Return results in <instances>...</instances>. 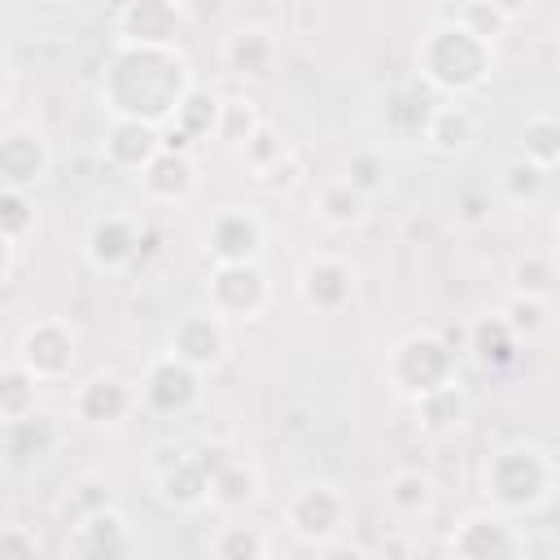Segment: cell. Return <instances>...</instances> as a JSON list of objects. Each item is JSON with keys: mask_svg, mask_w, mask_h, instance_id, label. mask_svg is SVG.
<instances>
[{"mask_svg": "<svg viewBox=\"0 0 560 560\" xmlns=\"http://www.w3.org/2000/svg\"><path fill=\"white\" fill-rule=\"evenodd\" d=\"M192 88V70L184 52L153 48V44H118L101 74V101L114 118H144L153 127H166L184 92Z\"/></svg>", "mask_w": 560, "mask_h": 560, "instance_id": "6da1fadb", "label": "cell"}, {"mask_svg": "<svg viewBox=\"0 0 560 560\" xmlns=\"http://www.w3.org/2000/svg\"><path fill=\"white\" fill-rule=\"evenodd\" d=\"M416 70L420 79L442 96H468L490 83L494 74V44L477 39L459 18H446L429 26L416 44Z\"/></svg>", "mask_w": 560, "mask_h": 560, "instance_id": "7a4b0ae2", "label": "cell"}, {"mask_svg": "<svg viewBox=\"0 0 560 560\" xmlns=\"http://www.w3.org/2000/svg\"><path fill=\"white\" fill-rule=\"evenodd\" d=\"M481 494L503 516H529L556 494V455L538 442H508L481 464Z\"/></svg>", "mask_w": 560, "mask_h": 560, "instance_id": "3957f363", "label": "cell"}, {"mask_svg": "<svg viewBox=\"0 0 560 560\" xmlns=\"http://www.w3.org/2000/svg\"><path fill=\"white\" fill-rule=\"evenodd\" d=\"M455 376H459L455 346L438 328H411L385 354V381L402 398H416V394H424L433 385H446Z\"/></svg>", "mask_w": 560, "mask_h": 560, "instance_id": "277c9868", "label": "cell"}, {"mask_svg": "<svg viewBox=\"0 0 560 560\" xmlns=\"http://www.w3.org/2000/svg\"><path fill=\"white\" fill-rule=\"evenodd\" d=\"M280 521H284V529L298 542L319 547V542L346 534V525H350V499H346V490L337 481H302L284 499Z\"/></svg>", "mask_w": 560, "mask_h": 560, "instance_id": "5b68a950", "label": "cell"}, {"mask_svg": "<svg viewBox=\"0 0 560 560\" xmlns=\"http://www.w3.org/2000/svg\"><path fill=\"white\" fill-rule=\"evenodd\" d=\"M206 306L228 324H249L271 306V276L262 262H214L206 280Z\"/></svg>", "mask_w": 560, "mask_h": 560, "instance_id": "8992f818", "label": "cell"}, {"mask_svg": "<svg viewBox=\"0 0 560 560\" xmlns=\"http://www.w3.org/2000/svg\"><path fill=\"white\" fill-rule=\"evenodd\" d=\"M39 385H57L74 372L79 363V328L61 315H44L35 324L22 328L18 337V354H13Z\"/></svg>", "mask_w": 560, "mask_h": 560, "instance_id": "52a82bcc", "label": "cell"}, {"mask_svg": "<svg viewBox=\"0 0 560 560\" xmlns=\"http://www.w3.org/2000/svg\"><path fill=\"white\" fill-rule=\"evenodd\" d=\"M206 372H197V368H188L184 359H175L171 350H162L158 359H149V368L140 372V381H136V394H140V411H153V416H188L197 402H201V394H206Z\"/></svg>", "mask_w": 560, "mask_h": 560, "instance_id": "ba28073f", "label": "cell"}, {"mask_svg": "<svg viewBox=\"0 0 560 560\" xmlns=\"http://www.w3.org/2000/svg\"><path fill=\"white\" fill-rule=\"evenodd\" d=\"M446 551L459 560H516V556H525V538L512 525V516L481 508V512H468L455 521Z\"/></svg>", "mask_w": 560, "mask_h": 560, "instance_id": "9c48e42d", "label": "cell"}, {"mask_svg": "<svg viewBox=\"0 0 560 560\" xmlns=\"http://www.w3.org/2000/svg\"><path fill=\"white\" fill-rule=\"evenodd\" d=\"M52 171V144L35 122H4L0 127V188L31 192Z\"/></svg>", "mask_w": 560, "mask_h": 560, "instance_id": "30bf717a", "label": "cell"}, {"mask_svg": "<svg viewBox=\"0 0 560 560\" xmlns=\"http://www.w3.org/2000/svg\"><path fill=\"white\" fill-rule=\"evenodd\" d=\"M66 551L79 556V560H122L136 551V529L127 521V512L118 503L109 508H96L79 521L66 525Z\"/></svg>", "mask_w": 560, "mask_h": 560, "instance_id": "8fae6325", "label": "cell"}, {"mask_svg": "<svg viewBox=\"0 0 560 560\" xmlns=\"http://www.w3.org/2000/svg\"><path fill=\"white\" fill-rule=\"evenodd\" d=\"M140 245H144V219L131 210L96 214L83 236V254L96 271H127L140 258Z\"/></svg>", "mask_w": 560, "mask_h": 560, "instance_id": "7c38bea8", "label": "cell"}, {"mask_svg": "<svg viewBox=\"0 0 560 560\" xmlns=\"http://www.w3.org/2000/svg\"><path fill=\"white\" fill-rule=\"evenodd\" d=\"M166 350L175 359H184L188 368H197V372H214L232 350V324L219 319L210 306L206 311H188V315L175 319V328L166 337Z\"/></svg>", "mask_w": 560, "mask_h": 560, "instance_id": "4fadbf2b", "label": "cell"}, {"mask_svg": "<svg viewBox=\"0 0 560 560\" xmlns=\"http://www.w3.org/2000/svg\"><path fill=\"white\" fill-rule=\"evenodd\" d=\"M262 249H267V228H262L258 210L228 206L206 228L210 262H262Z\"/></svg>", "mask_w": 560, "mask_h": 560, "instance_id": "5bb4252c", "label": "cell"}, {"mask_svg": "<svg viewBox=\"0 0 560 560\" xmlns=\"http://www.w3.org/2000/svg\"><path fill=\"white\" fill-rule=\"evenodd\" d=\"M70 407H74V416L83 420V424H122V420H131L136 411H140V394H136V381H127V376H118V372H92L79 389H74V398H70Z\"/></svg>", "mask_w": 560, "mask_h": 560, "instance_id": "9a60e30c", "label": "cell"}, {"mask_svg": "<svg viewBox=\"0 0 560 560\" xmlns=\"http://www.w3.org/2000/svg\"><path fill=\"white\" fill-rule=\"evenodd\" d=\"M298 298H302L311 311H319V315L346 311L350 298H354V267H350L346 258H337V254H315V258H306L302 271H298Z\"/></svg>", "mask_w": 560, "mask_h": 560, "instance_id": "2e32d148", "label": "cell"}, {"mask_svg": "<svg viewBox=\"0 0 560 560\" xmlns=\"http://www.w3.org/2000/svg\"><path fill=\"white\" fill-rule=\"evenodd\" d=\"M136 179H140V188H144L149 201H158V206H184L197 192V184H201V166H197V153L158 149Z\"/></svg>", "mask_w": 560, "mask_h": 560, "instance_id": "e0dca14e", "label": "cell"}, {"mask_svg": "<svg viewBox=\"0 0 560 560\" xmlns=\"http://www.w3.org/2000/svg\"><path fill=\"white\" fill-rule=\"evenodd\" d=\"M184 26V4L175 0H122L118 9V44H153L171 48Z\"/></svg>", "mask_w": 560, "mask_h": 560, "instance_id": "ac0fdd59", "label": "cell"}, {"mask_svg": "<svg viewBox=\"0 0 560 560\" xmlns=\"http://www.w3.org/2000/svg\"><path fill=\"white\" fill-rule=\"evenodd\" d=\"M162 149V127L144 122V118H114L105 122V136H101V158L114 166V171H127V175H140L144 162Z\"/></svg>", "mask_w": 560, "mask_h": 560, "instance_id": "d6986e66", "label": "cell"}, {"mask_svg": "<svg viewBox=\"0 0 560 560\" xmlns=\"http://www.w3.org/2000/svg\"><path fill=\"white\" fill-rule=\"evenodd\" d=\"M219 105H223L219 92L192 83V88L184 92V101L175 105L171 122L162 127V149H184V153H192L197 140H210V136H214V122H219Z\"/></svg>", "mask_w": 560, "mask_h": 560, "instance_id": "ffe728a7", "label": "cell"}, {"mask_svg": "<svg viewBox=\"0 0 560 560\" xmlns=\"http://www.w3.org/2000/svg\"><path fill=\"white\" fill-rule=\"evenodd\" d=\"M477 131H481V122H477V114L464 105V96L438 101V105L424 114V127H420L424 144H429L433 153H442V158H464V153L477 144Z\"/></svg>", "mask_w": 560, "mask_h": 560, "instance_id": "44dd1931", "label": "cell"}, {"mask_svg": "<svg viewBox=\"0 0 560 560\" xmlns=\"http://www.w3.org/2000/svg\"><path fill=\"white\" fill-rule=\"evenodd\" d=\"M0 438H4V451H9L13 464H44L48 455L61 451V438L66 433H61V420L57 416H48V411L35 407V411L0 424Z\"/></svg>", "mask_w": 560, "mask_h": 560, "instance_id": "7402d4cb", "label": "cell"}, {"mask_svg": "<svg viewBox=\"0 0 560 560\" xmlns=\"http://www.w3.org/2000/svg\"><path fill=\"white\" fill-rule=\"evenodd\" d=\"M464 350L472 354V363L481 368V372H490V376H499V372H508L516 359H521V341H516V332L503 324V315L494 311V315H481V319H472L468 324V341H464Z\"/></svg>", "mask_w": 560, "mask_h": 560, "instance_id": "603a6c76", "label": "cell"}, {"mask_svg": "<svg viewBox=\"0 0 560 560\" xmlns=\"http://www.w3.org/2000/svg\"><path fill=\"white\" fill-rule=\"evenodd\" d=\"M262 490V472L249 455H228L210 468V508L219 512H245Z\"/></svg>", "mask_w": 560, "mask_h": 560, "instance_id": "cb8c5ba5", "label": "cell"}, {"mask_svg": "<svg viewBox=\"0 0 560 560\" xmlns=\"http://www.w3.org/2000/svg\"><path fill=\"white\" fill-rule=\"evenodd\" d=\"M411 407H416V424H420V433H429V438H446V433H455V429L468 420V411H472L468 389L459 385V376L446 381V385H433V389L416 394Z\"/></svg>", "mask_w": 560, "mask_h": 560, "instance_id": "d4e9b609", "label": "cell"}, {"mask_svg": "<svg viewBox=\"0 0 560 560\" xmlns=\"http://www.w3.org/2000/svg\"><path fill=\"white\" fill-rule=\"evenodd\" d=\"M276 35L267 26H236L223 44V61L236 79H267L276 70Z\"/></svg>", "mask_w": 560, "mask_h": 560, "instance_id": "484cf974", "label": "cell"}, {"mask_svg": "<svg viewBox=\"0 0 560 560\" xmlns=\"http://www.w3.org/2000/svg\"><path fill=\"white\" fill-rule=\"evenodd\" d=\"M153 486H158L162 503H171V508H179V512H197V508L210 503V472H206V464L197 459V451H188V455L175 459L171 468L153 472Z\"/></svg>", "mask_w": 560, "mask_h": 560, "instance_id": "4316f807", "label": "cell"}, {"mask_svg": "<svg viewBox=\"0 0 560 560\" xmlns=\"http://www.w3.org/2000/svg\"><path fill=\"white\" fill-rule=\"evenodd\" d=\"M368 206H372V201H368L359 188H350L341 175L328 179V184H319V192H315V219H319L328 232H354V228H363Z\"/></svg>", "mask_w": 560, "mask_h": 560, "instance_id": "83f0119b", "label": "cell"}, {"mask_svg": "<svg viewBox=\"0 0 560 560\" xmlns=\"http://www.w3.org/2000/svg\"><path fill=\"white\" fill-rule=\"evenodd\" d=\"M385 503H389V512H394L398 521H416V516H429V512H433L438 486H433V477L420 472V468H398V472H389V481H385Z\"/></svg>", "mask_w": 560, "mask_h": 560, "instance_id": "f1b7e54d", "label": "cell"}, {"mask_svg": "<svg viewBox=\"0 0 560 560\" xmlns=\"http://www.w3.org/2000/svg\"><path fill=\"white\" fill-rule=\"evenodd\" d=\"M206 551L214 560H267L271 556V538L258 529V525H245V521H228L210 534Z\"/></svg>", "mask_w": 560, "mask_h": 560, "instance_id": "f546056e", "label": "cell"}, {"mask_svg": "<svg viewBox=\"0 0 560 560\" xmlns=\"http://www.w3.org/2000/svg\"><path fill=\"white\" fill-rule=\"evenodd\" d=\"M521 158H529L542 171H556L560 162V118L551 109H534L521 127Z\"/></svg>", "mask_w": 560, "mask_h": 560, "instance_id": "4dcf8cb0", "label": "cell"}, {"mask_svg": "<svg viewBox=\"0 0 560 560\" xmlns=\"http://www.w3.org/2000/svg\"><path fill=\"white\" fill-rule=\"evenodd\" d=\"M503 324L516 332L521 346H534L551 332V298H525V293H512L503 302Z\"/></svg>", "mask_w": 560, "mask_h": 560, "instance_id": "1f68e13d", "label": "cell"}, {"mask_svg": "<svg viewBox=\"0 0 560 560\" xmlns=\"http://www.w3.org/2000/svg\"><path fill=\"white\" fill-rule=\"evenodd\" d=\"M547 179H551V171H542V166H534L529 158L516 153V158L499 171V192H503V201H512V206H534V201H542Z\"/></svg>", "mask_w": 560, "mask_h": 560, "instance_id": "d6a6232c", "label": "cell"}, {"mask_svg": "<svg viewBox=\"0 0 560 560\" xmlns=\"http://www.w3.org/2000/svg\"><path fill=\"white\" fill-rule=\"evenodd\" d=\"M508 280H512V293L551 298V289H556V254H551V249H525V254L512 262Z\"/></svg>", "mask_w": 560, "mask_h": 560, "instance_id": "836d02e7", "label": "cell"}, {"mask_svg": "<svg viewBox=\"0 0 560 560\" xmlns=\"http://www.w3.org/2000/svg\"><path fill=\"white\" fill-rule=\"evenodd\" d=\"M39 407V381L13 359L9 368H0V424L26 416Z\"/></svg>", "mask_w": 560, "mask_h": 560, "instance_id": "e575fe53", "label": "cell"}, {"mask_svg": "<svg viewBox=\"0 0 560 560\" xmlns=\"http://www.w3.org/2000/svg\"><path fill=\"white\" fill-rule=\"evenodd\" d=\"M109 503H118V499H114V481H109L105 472H79V477L66 486L61 516H66V525H70V521H79V516H88V512H96V508H109Z\"/></svg>", "mask_w": 560, "mask_h": 560, "instance_id": "d590c367", "label": "cell"}, {"mask_svg": "<svg viewBox=\"0 0 560 560\" xmlns=\"http://www.w3.org/2000/svg\"><path fill=\"white\" fill-rule=\"evenodd\" d=\"M341 179H346L350 188H359L368 201H372V197H381V192H385V184H389V166H385V153H381V149H372V144L354 149V153L346 158V171H341Z\"/></svg>", "mask_w": 560, "mask_h": 560, "instance_id": "8d00e7d4", "label": "cell"}, {"mask_svg": "<svg viewBox=\"0 0 560 560\" xmlns=\"http://www.w3.org/2000/svg\"><path fill=\"white\" fill-rule=\"evenodd\" d=\"M236 153H241V162H245V171H254V175H262L267 166H276L284 153H289V144H284V136L276 131V127H267V122H258L254 131H249V140H241L236 144Z\"/></svg>", "mask_w": 560, "mask_h": 560, "instance_id": "74e56055", "label": "cell"}, {"mask_svg": "<svg viewBox=\"0 0 560 560\" xmlns=\"http://www.w3.org/2000/svg\"><path fill=\"white\" fill-rule=\"evenodd\" d=\"M35 232V201L22 188H0V236L22 245Z\"/></svg>", "mask_w": 560, "mask_h": 560, "instance_id": "f35d334b", "label": "cell"}, {"mask_svg": "<svg viewBox=\"0 0 560 560\" xmlns=\"http://www.w3.org/2000/svg\"><path fill=\"white\" fill-rule=\"evenodd\" d=\"M262 118H258V109H254V101H223L219 105V122H214V140H223V144H241V140H249V131L258 127Z\"/></svg>", "mask_w": 560, "mask_h": 560, "instance_id": "ab89813d", "label": "cell"}, {"mask_svg": "<svg viewBox=\"0 0 560 560\" xmlns=\"http://www.w3.org/2000/svg\"><path fill=\"white\" fill-rule=\"evenodd\" d=\"M455 18H459L477 39H486V44H499V39L508 35V26H512L490 0H459V13H455Z\"/></svg>", "mask_w": 560, "mask_h": 560, "instance_id": "60d3db41", "label": "cell"}, {"mask_svg": "<svg viewBox=\"0 0 560 560\" xmlns=\"http://www.w3.org/2000/svg\"><path fill=\"white\" fill-rule=\"evenodd\" d=\"M39 551V538L26 525H0V560H31Z\"/></svg>", "mask_w": 560, "mask_h": 560, "instance_id": "b9f144b4", "label": "cell"}, {"mask_svg": "<svg viewBox=\"0 0 560 560\" xmlns=\"http://www.w3.org/2000/svg\"><path fill=\"white\" fill-rule=\"evenodd\" d=\"M258 179H262V184H267L271 192H289V188H293V184L302 179V158H298V153L289 149V153H284V158H280L276 166H267V171H262Z\"/></svg>", "mask_w": 560, "mask_h": 560, "instance_id": "7bdbcfd3", "label": "cell"}, {"mask_svg": "<svg viewBox=\"0 0 560 560\" xmlns=\"http://www.w3.org/2000/svg\"><path fill=\"white\" fill-rule=\"evenodd\" d=\"M455 219H459V223H468V228L486 223V219H490V192H481V188L459 192V197H455Z\"/></svg>", "mask_w": 560, "mask_h": 560, "instance_id": "ee69618b", "label": "cell"}, {"mask_svg": "<svg viewBox=\"0 0 560 560\" xmlns=\"http://www.w3.org/2000/svg\"><path fill=\"white\" fill-rule=\"evenodd\" d=\"M192 446H184V442H158L153 446V459H149V472H162V468H171L175 459H184Z\"/></svg>", "mask_w": 560, "mask_h": 560, "instance_id": "f6af8a7d", "label": "cell"}, {"mask_svg": "<svg viewBox=\"0 0 560 560\" xmlns=\"http://www.w3.org/2000/svg\"><path fill=\"white\" fill-rule=\"evenodd\" d=\"M490 4H494L508 22H516V18H525V13H529V4H534V0H490Z\"/></svg>", "mask_w": 560, "mask_h": 560, "instance_id": "bcb514c9", "label": "cell"}, {"mask_svg": "<svg viewBox=\"0 0 560 560\" xmlns=\"http://www.w3.org/2000/svg\"><path fill=\"white\" fill-rule=\"evenodd\" d=\"M9 96H13V66L0 57V105H9Z\"/></svg>", "mask_w": 560, "mask_h": 560, "instance_id": "7dc6e473", "label": "cell"}, {"mask_svg": "<svg viewBox=\"0 0 560 560\" xmlns=\"http://www.w3.org/2000/svg\"><path fill=\"white\" fill-rule=\"evenodd\" d=\"M13 249H18V245L0 236V284H4V280H9V271H13Z\"/></svg>", "mask_w": 560, "mask_h": 560, "instance_id": "c3c4849f", "label": "cell"}, {"mask_svg": "<svg viewBox=\"0 0 560 560\" xmlns=\"http://www.w3.org/2000/svg\"><path fill=\"white\" fill-rule=\"evenodd\" d=\"M61 4H74V0H61Z\"/></svg>", "mask_w": 560, "mask_h": 560, "instance_id": "681fc988", "label": "cell"}, {"mask_svg": "<svg viewBox=\"0 0 560 560\" xmlns=\"http://www.w3.org/2000/svg\"><path fill=\"white\" fill-rule=\"evenodd\" d=\"M175 4H184V0H175Z\"/></svg>", "mask_w": 560, "mask_h": 560, "instance_id": "f907efd6", "label": "cell"}]
</instances>
